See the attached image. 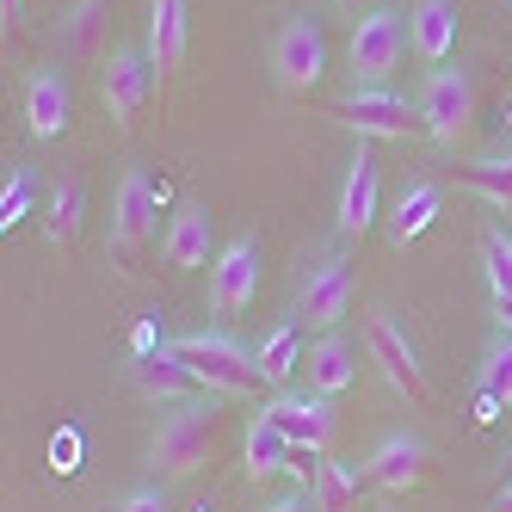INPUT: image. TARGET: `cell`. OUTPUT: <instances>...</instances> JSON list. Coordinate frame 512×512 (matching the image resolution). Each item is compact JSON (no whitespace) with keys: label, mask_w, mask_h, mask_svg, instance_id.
Segmentation results:
<instances>
[{"label":"cell","mask_w":512,"mask_h":512,"mask_svg":"<svg viewBox=\"0 0 512 512\" xmlns=\"http://www.w3.org/2000/svg\"><path fill=\"white\" fill-rule=\"evenodd\" d=\"M210 229H216L210 204H204V198H186V204L173 210L167 235H161L167 266H179V272H198V266H210Z\"/></svg>","instance_id":"cell-16"},{"label":"cell","mask_w":512,"mask_h":512,"mask_svg":"<svg viewBox=\"0 0 512 512\" xmlns=\"http://www.w3.org/2000/svg\"><path fill=\"white\" fill-rule=\"evenodd\" d=\"M334 7H346V13H358V7H371V0H334Z\"/></svg>","instance_id":"cell-36"},{"label":"cell","mask_w":512,"mask_h":512,"mask_svg":"<svg viewBox=\"0 0 512 512\" xmlns=\"http://www.w3.org/2000/svg\"><path fill=\"white\" fill-rule=\"evenodd\" d=\"M216 438H223V395H192L186 408H173L155 426L149 463L161 469V482H186V475H198L210 463Z\"/></svg>","instance_id":"cell-1"},{"label":"cell","mask_w":512,"mask_h":512,"mask_svg":"<svg viewBox=\"0 0 512 512\" xmlns=\"http://www.w3.org/2000/svg\"><path fill=\"white\" fill-rule=\"evenodd\" d=\"M482 272H488V297H494V321L512 327V235L506 229H482Z\"/></svg>","instance_id":"cell-23"},{"label":"cell","mask_w":512,"mask_h":512,"mask_svg":"<svg viewBox=\"0 0 512 512\" xmlns=\"http://www.w3.org/2000/svg\"><path fill=\"white\" fill-rule=\"evenodd\" d=\"M0 19H7V38H13L19 19H25V0H0Z\"/></svg>","instance_id":"cell-33"},{"label":"cell","mask_w":512,"mask_h":512,"mask_svg":"<svg viewBox=\"0 0 512 512\" xmlns=\"http://www.w3.org/2000/svg\"><path fill=\"white\" fill-rule=\"evenodd\" d=\"M272 75L284 93H315L321 75H327V38H321V25L303 19V13H290L278 25V38H272Z\"/></svg>","instance_id":"cell-5"},{"label":"cell","mask_w":512,"mask_h":512,"mask_svg":"<svg viewBox=\"0 0 512 512\" xmlns=\"http://www.w3.org/2000/svg\"><path fill=\"white\" fill-rule=\"evenodd\" d=\"M506 475H512V445H506Z\"/></svg>","instance_id":"cell-37"},{"label":"cell","mask_w":512,"mask_h":512,"mask_svg":"<svg viewBox=\"0 0 512 512\" xmlns=\"http://www.w3.org/2000/svg\"><path fill=\"white\" fill-rule=\"evenodd\" d=\"M167 198H173L167 179H155L149 167H124L118 192H112V235H105V247H112L118 266H130L136 253L155 241V223H161Z\"/></svg>","instance_id":"cell-3"},{"label":"cell","mask_w":512,"mask_h":512,"mask_svg":"<svg viewBox=\"0 0 512 512\" xmlns=\"http://www.w3.org/2000/svg\"><path fill=\"white\" fill-rule=\"evenodd\" d=\"M457 179L482 198V204H494V210H506L512 216V155H488V161H469V167H457Z\"/></svg>","instance_id":"cell-27"},{"label":"cell","mask_w":512,"mask_h":512,"mask_svg":"<svg viewBox=\"0 0 512 512\" xmlns=\"http://www.w3.org/2000/svg\"><path fill=\"white\" fill-rule=\"evenodd\" d=\"M500 414H506L500 401H494V395H482V389H475V426H494Z\"/></svg>","instance_id":"cell-32"},{"label":"cell","mask_w":512,"mask_h":512,"mask_svg":"<svg viewBox=\"0 0 512 512\" xmlns=\"http://www.w3.org/2000/svg\"><path fill=\"white\" fill-rule=\"evenodd\" d=\"M81 216H87V192H81V179L75 173H62L56 179V192H50V241L56 247H75L81 241Z\"/></svg>","instance_id":"cell-26"},{"label":"cell","mask_w":512,"mask_h":512,"mask_svg":"<svg viewBox=\"0 0 512 512\" xmlns=\"http://www.w3.org/2000/svg\"><path fill=\"white\" fill-rule=\"evenodd\" d=\"M364 346H371V364L383 371V383H389L395 395H408L414 408H420V401H426V364H420L414 340L395 327L389 309H371V321H364Z\"/></svg>","instance_id":"cell-8"},{"label":"cell","mask_w":512,"mask_h":512,"mask_svg":"<svg viewBox=\"0 0 512 512\" xmlns=\"http://www.w3.org/2000/svg\"><path fill=\"white\" fill-rule=\"evenodd\" d=\"M136 389L149 395V401H186V395H204V389H198V377H192V364L179 358L173 346L142 352V358H136Z\"/></svg>","instance_id":"cell-20"},{"label":"cell","mask_w":512,"mask_h":512,"mask_svg":"<svg viewBox=\"0 0 512 512\" xmlns=\"http://www.w3.org/2000/svg\"><path fill=\"white\" fill-rule=\"evenodd\" d=\"M266 512H315V500H297V494H290V500H272Z\"/></svg>","instance_id":"cell-34"},{"label":"cell","mask_w":512,"mask_h":512,"mask_svg":"<svg viewBox=\"0 0 512 512\" xmlns=\"http://www.w3.org/2000/svg\"><path fill=\"white\" fill-rule=\"evenodd\" d=\"M290 457H297V445L284 438V426H278L272 414H260V420L247 426V451H241V463H247V482H266V475L290 469Z\"/></svg>","instance_id":"cell-22"},{"label":"cell","mask_w":512,"mask_h":512,"mask_svg":"<svg viewBox=\"0 0 512 512\" xmlns=\"http://www.w3.org/2000/svg\"><path fill=\"white\" fill-rule=\"evenodd\" d=\"M179 358L192 364V377L204 395H223V401H241V395H260V358L253 346H241L235 334H216V327H198V334H179L167 340Z\"/></svg>","instance_id":"cell-2"},{"label":"cell","mask_w":512,"mask_h":512,"mask_svg":"<svg viewBox=\"0 0 512 512\" xmlns=\"http://www.w3.org/2000/svg\"><path fill=\"white\" fill-rule=\"evenodd\" d=\"M401 50H408V25H401V13L395 7H371L352 25V44H346L352 87H389Z\"/></svg>","instance_id":"cell-4"},{"label":"cell","mask_w":512,"mask_h":512,"mask_svg":"<svg viewBox=\"0 0 512 512\" xmlns=\"http://www.w3.org/2000/svg\"><path fill=\"white\" fill-rule=\"evenodd\" d=\"M346 309H352V266H346V253H327L297 284V321L315 327V334H334Z\"/></svg>","instance_id":"cell-9"},{"label":"cell","mask_w":512,"mask_h":512,"mask_svg":"<svg viewBox=\"0 0 512 512\" xmlns=\"http://www.w3.org/2000/svg\"><path fill=\"white\" fill-rule=\"evenodd\" d=\"M253 297H260V241H229L210 260V309L216 315H241Z\"/></svg>","instance_id":"cell-13"},{"label":"cell","mask_w":512,"mask_h":512,"mask_svg":"<svg viewBox=\"0 0 512 512\" xmlns=\"http://www.w3.org/2000/svg\"><path fill=\"white\" fill-rule=\"evenodd\" d=\"M186 50H192V13H186V0H149V68H155L161 87L186 68Z\"/></svg>","instance_id":"cell-14"},{"label":"cell","mask_w":512,"mask_h":512,"mask_svg":"<svg viewBox=\"0 0 512 512\" xmlns=\"http://www.w3.org/2000/svg\"><path fill=\"white\" fill-rule=\"evenodd\" d=\"M99 38H105V0H75L68 31H62V50H68V56H93Z\"/></svg>","instance_id":"cell-29"},{"label":"cell","mask_w":512,"mask_h":512,"mask_svg":"<svg viewBox=\"0 0 512 512\" xmlns=\"http://www.w3.org/2000/svg\"><path fill=\"white\" fill-rule=\"evenodd\" d=\"M426 463H432V451H426L420 432H389L383 445L364 457V488H377V494H414L426 482Z\"/></svg>","instance_id":"cell-12"},{"label":"cell","mask_w":512,"mask_h":512,"mask_svg":"<svg viewBox=\"0 0 512 512\" xmlns=\"http://www.w3.org/2000/svg\"><path fill=\"white\" fill-rule=\"evenodd\" d=\"M260 414H272L284 426V438L297 445V457H327L334 451V432H340V414H334V401L327 395H297V389H278Z\"/></svg>","instance_id":"cell-7"},{"label":"cell","mask_w":512,"mask_h":512,"mask_svg":"<svg viewBox=\"0 0 512 512\" xmlns=\"http://www.w3.org/2000/svg\"><path fill=\"white\" fill-rule=\"evenodd\" d=\"M303 377H309V395H346L352 383H358V346L346 340V334H321V340H309V352H303Z\"/></svg>","instance_id":"cell-17"},{"label":"cell","mask_w":512,"mask_h":512,"mask_svg":"<svg viewBox=\"0 0 512 512\" xmlns=\"http://www.w3.org/2000/svg\"><path fill=\"white\" fill-rule=\"evenodd\" d=\"M112 512H173V506H167V488H130Z\"/></svg>","instance_id":"cell-31"},{"label":"cell","mask_w":512,"mask_h":512,"mask_svg":"<svg viewBox=\"0 0 512 512\" xmlns=\"http://www.w3.org/2000/svg\"><path fill=\"white\" fill-rule=\"evenodd\" d=\"M408 44L420 62L445 68V56L457 50V0H414L408 13Z\"/></svg>","instance_id":"cell-19"},{"label":"cell","mask_w":512,"mask_h":512,"mask_svg":"<svg viewBox=\"0 0 512 512\" xmlns=\"http://www.w3.org/2000/svg\"><path fill=\"white\" fill-rule=\"evenodd\" d=\"M494 512H512V475L500 482V494H494Z\"/></svg>","instance_id":"cell-35"},{"label":"cell","mask_w":512,"mask_h":512,"mask_svg":"<svg viewBox=\"0 0 512 512\" xmlns=\"http://www.w3.org/2000/svg\"><path fill=\"white\" fill-rule=\"evenodd\" d=\"M253 358H260V377H266V389H290V377L303 371V321L290 315V321L266 327V334H260V346H253Z\"/></svg>","instance_id":"cell-21"},{"label":"cell","mask_w":512,"mask_h":512,"mask_svg":"<svg viewBox=\"0 0 512 512\" xmlns=\"http://www.w3.org/2000/svg\"><path fill=\"white\" fill-rule=\"evenodd\" d=\"M309 488H315V512H358V488H364V475H352L346 463L334 457H321L315 475H309Z\"/></svg>","instance_id":"cell-25"},{"label":"cell","mask_w":512,"mask_h":512,"mask_svg":"<svg viewBox=\"0 0 512 512\" xmlns=\"http://www.w3.org/2000/svg\"><path fill=\"white\" fill-rule=\"evenodd\" d=\"M99 93H105V112H112V124H118V130H136L142 112H149V93H155L149 50H112Z\"/></svg>","instance_id":"cell-11"},{"label":"cell","mask_w":512,"mask_h":512,"mask_svg":"<svg viewBox=\"0 0 512 512\" xmlns=\"http://www.w3.org/2000/svg\"><path fill=\"white\" fill-rule=\"evenodd\" d=\"M75 118V93H68V75L62 68H38V75L25 81V130L38 142H56Z\"/></svg>","instance_id":"cell-15"},{"label":"cell","mask_w":512,"mask_h":512,"mask_svg":"<svg viewBox=\"0 0 512 512\" xmlns=\"http://www.w3.org/2000/svg\"><path fill=\"white\" fill-rule=\"evenodd\" d=\"M432 216H438V186H432V179H414V186L395 198V216H389V241H395V247L420 241V235L432 229Z\"/></svg>","instance_id":"cell-24"},{"label":"cell","mask_w":512,"mask_h":512,"mask_svg":"<svg viewBox=\"0 0 512 512\" xmlns=\"http://www.w3.org/2000/svg\"><path fill=\"white\" fill-rule=\"evenodd\" d=\"M25 216H31V167H13L7 173V192H0V229L13 235Z\"/></svg>","instance_id":"cell-30"},{"label":"cell","mask_w":512,"mask_h":512,"mask_svg":"<svg viewBox=\"0 0 512 512\" xmlns=\"http://www.w3.org/2000/svg\"><path fill=\"white\" fill-rule=\"evenodd\" d=\"M371 223H377V155L358 149L346 161V186H340V235L358 241L371 235Z\"/></svg>","instance_id":"cell-18"},{"label":"cell","mask_w":512,"mask_h":512,"mask_svg":"<svg viewBox=\"0 0 512 512\" xmlns=\"http://www.w3.org/2000/svg\"><path fill=\"white\" fill-rule=\"evenodd\" d=\"M475 389L494 395L500 408H512V327H494V340L482 346V371H475Z\"/></svg>","instance_id":"cell-28"},{"label":"cell","mask_w":512,"mask_h":512,"mask_svg":"<svg viewBox=\"0 0 512 512\" xmlns=\"http://www.w3.org/2000/svg\"><path fill=\"white\" fill-rule=\"evenodd\" d=\"M420 124H426L432 142H445V149H457V142L469 136V124H475V81L463 75V68H432L426 75Z\"/></svg>","instance_id":"cell-6"},{"label":"cell","mask_w":512,"mask_h":512,"mask_svg":"<svg viewBox=\"0 0 512 512\" xmlns=\"http://www.w3.org/2000/svg\"><path fill=\"white\" fill-rule=\"evenodd\" d=\"M334 118L358 136H377V142H408V130H414L408 99L389 93V87H346L334 99Z\"/></svg>","instance_id":"cell-10"}]
</instances>
